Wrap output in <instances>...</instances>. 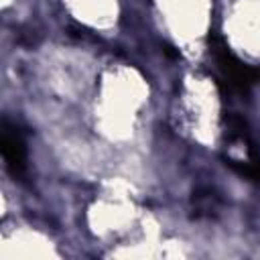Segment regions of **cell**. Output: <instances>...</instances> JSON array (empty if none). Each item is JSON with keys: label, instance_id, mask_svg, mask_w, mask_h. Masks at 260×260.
Returning <instances> with one entry per match:
<instances>
[{"label": "cell", "instance_id": "1", "mask_svg": "<svg viewBox=\"0 0 260 260\" xmlns=\"http://www.w3.org/2000/svg\"><path fill=\"white\" fill-rule=\"evenodd\" d=\"M209 49H211V55L215 59V65H217V69L221 73V83L228 87V91L246 95L252 85L260 83V69L258 67L244 65L228 49V45L223 43V39L211 37L209 39Z\"/></svg>", "mask_w": 260, "mask_h": 260}, {"label": "cell", "instance_id": "2", "mask_svg": "<svg viewBox=\"0 0 260 260\" xmlns=\"http://www.w3.org/2000/svg\"><path fill=\"white\" fill-rule=\"evenodd\" d=\"M0 150H2V158L6 162L8 173L14 179H22L26 173V146L20 130L16 126H10L8 122H4Z\"/></svg>", "mask_w": 260, "mask_h": 260}, {"label": "cell", "instance_id": "4", "mask_svg": "<svg viewBox=\"0 0 260 260\" xmlns=\"http://www.w3.org/2000/svg\"><path fill=\"white\" fill-rule=\"evenodd\" d=\"M219 203V197L215 191L211 189H203V191H195L193 193V205L197 207V211L201 213H211L215 211V205Z\"/></svg>", "mask_w": 260, "mask_h": 260}, {"label": "cell", "instance_id": "3", "mask_svg": "<svg viewBox=\"0 0 260 260\" xmlns=\"http://www.w3.org/2000/svg\"><path fill=\"white\" fill-rule=\"evenodd\" d=\"M225 160V167H230L236 175L248 179V181H254V183H260V160H236V158H223Z\"/></svg>", "mask_w": 260, "mask_h": 260}]
</instances>
